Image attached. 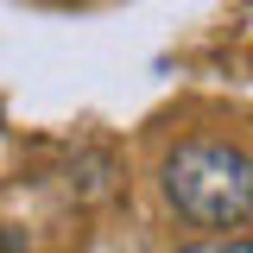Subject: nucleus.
<instances>
[{
	"mask_svg": "<svg viewBox=\"0 0 253 253\" xmlns=\"http://www.w3.org/2000/svg\"><path fill=\"white\" fill-rule=\"evenodd\" d=\"M165 196L196 228H241L253 215V158L228 139H184L165 158Z\"/></svg>",
	"mask_w": 253,
	"mask_h": 253,
	"instance_id": "1",
	"label": "nucleus"
},
{
	"mask_svg": "<svg viewBox=\"0 0 253 253\" xmlns=\"http://www.w3.org/2000/svg\"><path fill=\"white\" fill-rule=\"evenodd\" d=\"M184 253H253V241H241V234H215V241H196V247Z\"/></svg>",
	"mask_w": 253,
	"mask_h": 253,
	"instance_id": "2",
	"label": "nucleus"
},
{
	"mask_svg": "<svg viewBox=\"0 0 253 253\" xmlns=\"http://www.w3.org/2000/svg\"><path fill=\"white\" fill-rule=\"evenodd\" d=\"M6 253H26V247H19V241H6Z\"/></svg>",
	"mask_w": 253,
	"mask_h": 253,
	"instance_id": "3",
	"label": "nucleus"
}]
</instances>
